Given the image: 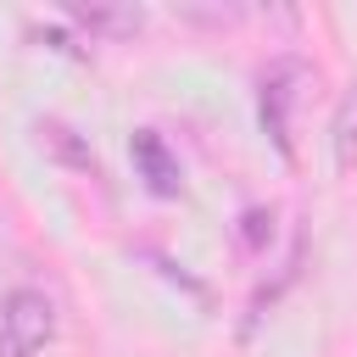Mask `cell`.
<instances>
[{"label":"cell","instance_id":"5","mask_svg":"<svg viewBox=\"0 0 357 357\" xmlns=\"http://www.w3.org/2000/svg\"><path fill=\"white\" fill-rule=\"evenodd\" d=\"M39 145H45L61 167H73V173H95V167H100L95 151H89V139H84L78 128H67L61 117H45V123H39Z\"/></svg>","mask_w":357,"mask_h":357},{"label":"cell","instance_id":"4","mask_svg":"<svg viewBox=\"0 0 357 357\" xmlns=\"http://www.w3.org/2000/svg\"><path fill=\"white\" fill-rule=\"evenodd\" d=\"M128 156H134V173L145 178V190H151V195H162V201L184 195L178 156L167 151V139H162L156 128H134V134H128Z\"/></svg>","mask_w":357,"mask_h":357},{"label":"cell","instance_id":"7","mask_svg":"<svg viewBox=\"0 0 357 357\" xmlns=\"http://www.w3.org/2000/svg\"><path fill=\"white\" fill-rule=\"evenodd\" d=\"M234 234H240V251L262 257V251H268V240H273V212H268V206H245Z\"/></svg>","mask_w":357,"mask_h":357},{"label":"cell","instance_id":"2","mask_svg":"<svg viewBox=\"0 0 357 357\" xmlns=\"http://www.w3.org/2000/svg\"><path fill=\"white\" fill-rule=\"evenodd\" d=\"M56 335V307L45 290H11L0 296V357H33Z\"/></svg>","mask_w":357,"mask_h":357},{"label":"cell","instance_id":"3","mask_svg":"<svg viewBox=\"0 0 357 357\" xmlns=\"http://www.w3.org/2000/svg\"><path fill=\"white\" fill-rule=\"evenodd\" d=\"M61 17L78 22L89 39H134L145 28V6L134 0H61Z\"/></svg>","mask_w":357,"mask_h":357},{"label":"cell","instance_id":"8","mask_svg":"<svg viewBox=\"0 0 357 357\" xmlns=\"http://www.w3.org/2000/svg\"><path fill=\"white\" fill-rule=\"evenodd\" d=\"M178 22H201V28H234L245 11L240 6H173Z\"/></svg>","mask_w":357,"mask_h":357},{"label":"cell","instance_id":"1","mask_svg":"<svg viewBox=\"0 0 357 357\" xmlns=\"http://www.w3.org/2000/svg\"><path fill=\"white\" fill-rule=\"evenodd\" d=\"M318 84V73L301 61V56H279L262 67L257 78V117H262V134L273 139V151L284 162H296V139H290V112L301 106V95Z\"/></svg>","mask_w":357,"mask_h":357},{"label":"cell","instance_id":"6","mask_svg":"<svg viewBox=\"0 0 357 357\" xmlns=\"http://www.w3.org/2000/svg\"><path fill=\"white\" fill-rule=\"evenodd\" d=\"M329 145H335V167H340V173H351V167H357V84H351V89L340 95V106H335Z\"/></svg>","mask_w":357,"mask_h":357}]
</instances>
